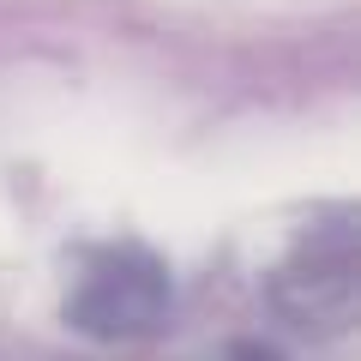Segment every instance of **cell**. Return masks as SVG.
I'll return each instance as SVG.
<instances>
[{
    "label": "cell",
    "instance_id": "cell-1",
    "mask_svg": "<svg viewBox=\"0 0 361 361\" xmlns=\"http://www.w3.org/2000/svg\"><path fill=\"white\" fill-rule=\"evenodd\" d=\"M169 265L145 241H97L73 259L61 313L90 343H139L169 319Z\"/></svg>",
    "mask_w": 361,
    "mask_h": 361
},
{
    "label": "cell",
    "instance_id": "cell-2",
    "mask_svg": "<svg viewBox=\"0 0 361 361\" xmlns=\"http://www.w3.org/2000/svg\"><path fill=\"white\" fill-rule=\"evenodd\" d=\"M271 301L283 319L307 331H349L355 319V217L349 211H331L283 253V265L271 271Z\"/></svg>",
    "mask_w": 361,
    "mask_h": 361
}]
</instances>
